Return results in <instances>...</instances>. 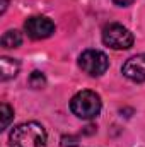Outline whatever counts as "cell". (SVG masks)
Segmentation results:
<instances>
[{
	"instance_id": "obj_1",
	"label": "cell",
	"mask_w": 145,
	"mask_h": 147,
	"mask_svg": "<svg viewBox=\"0 0 145 147\" xmlns=\"http://www.w3.org/2000/svg\"><path fill=\"white\" fill-rule=\"evenodd\" d=\"M10 147H46L48 137L43 125L36 121H28L17 125L9 137Z\"/></svg>"
},
{
	"instance_id": "obj_2",
	"label": "cell",
	"mask_w": 145,
	"mask_h": 147,
	"mask_svg": "<svg viewBox=\"0 0 145 147\" xmlns=\"http://www.w3.org/2000/svg\"><path fill=\"white\" fill-rule=\"evenodd\" d=\"M101 98L94 91H80L77 92L70 101V110L77 118L82 120H92L101 111Z\"/></svg>"
},
{
	"instance_id": "obj_3",
	"label": "cell",
	"mask_w": 145,
	"mask_h": 147,
	"mask_svg": "<svg viewBox=\"0 0 145 147\" xmlns=\"http://www.w3.org/2000/svg\"><path fill=\"white\" fill-rule=\"evenodd\" d=\"M133 41L135 38L132 34V31L121 24L113 22V24L104 26L103 29V43L113 50H128L133 46Z\"/></svg>"
},
{
	"instance_id": "obj_4",
	"label": "cell",
	"mask_w": 145,
	"mask_h": 147,
	"mask_svg": "<svg viewBox=\"0 0 145 147\" xmlns=\"http://www.w3.org/2000/svg\"><path fill=\"white\" fill-rule=\"evenodd\" d=\"M79 67L85 74L92 75V77H99V75H103L108 70L109 60L108 57L99 50H85L79 57Z\"/></svg>"
},
{
	"instance_id": "obj_5",
	"label": "cell",
	"mask_w": 145,
	"mask_h": 147,
	"mask_svg": "<svg viewBox=\"0 0 145 147\" xmlns=\"http://www.w3.org/2000/svg\"><path fill=\"white\" fill-rule=\"evenodd\" d=\"M24 31L31 39H46L55 33V24L44 16H33L24 22Z\"/></svg>"
},
{
	"instance_id": "obj_6",
	"label": "cell",
	"mask_w": 145,
	"mask_h": 147,
	"mask_svg": "<svg viewBox=\"0 0 145 147\" xmlns=\"http://www.w3.org/2000/svg\"><path fill=\"white\" fill-rule=\"evenodd\" d=\"M123 75L133 82H145V53L128 58L123 65Z\"/></svg>"
},
{
	"instance_id": "obj_7",
	"label": "cell",
	"mask_w": 145,
	"mask_h": 147,
	"mask_svg": "<svg viewBox=\"0 0 145 147\" xmlns=\"http://www.w3.org/2000/svg\"><path fill=\"white\" fill-rule=\"evenodd\" d=\"M19 69H21L19 60L9 58V57H2L0 58V77H2V80L14 79L19 74Z\"/></svg>"
},
{
	"instance_id": "obj_8",
	"label": "cell",
	"mask_w": 145,
	"mask_h": 147,
	"mask_svg": "<svg viewBox=\"0 0 145 147\" xmlns=\"http://www.w3.org/2000/svg\"><path fill=\"white\" fill-rule=\"evenodd\" d=\"M22 45V34L17 29H9L2 36V46L3 48H17Z\"/></svg>"
},
{
	"instance_id": "obj_9",
	"label": "cell",
	"mask_w": 145,
	"mask_h": 147,
	"mask_svg": "<svg viewBox=\"0 0 145 147\" xmlns=\"http://www.w3.org/2000/svg\"><path fill=\"white\" fill-rule=\"evenodd\" d=\"M0 116H2V128L0 130H5L10 125V121L14 120V110L7 103H2V106H0Z\"/></svg>"
},
{
	"instance_id": "obj_10",
	"label": "cell",
	"mask_w": 145,
	"mask_h": 147,
	"mask_svg": "<svg viewBox=\"0 0 145 147\" xmlns=\"http://www.w3.org/2000/svg\"><path fill=\"white\" fill-rule=\"evenodd\" d=\"M29 86L33 89H43L46 86V77L43 75V72L39 70H34V72L29 75Z\"/></svg>"
},
{
	"instance_id": "obj_11",
	"label": "cell",
	"mask_w": 145,
	"mask_h": 147,
	"mask_svg": "<svg viewBox=\"0 0 145 147\" xmlns=\"http://www.w3.org/2000/svg\"><path fill=\"white\" fill-rule=\"evenodd\" d=\"M60 146L62 147H79V137H75V135H63L60 139Z\"/></svg>"
},
{
	"instance_id": "obj_12",
	"label": "cell",
	"mask_w": 145,
	"mask_h": 147,
	"mask_svg": "<svg viewBox=\"0 0 145 147\" xmlns=\"http://www.w3.org/2000/svg\"><path fill=\"white\" fill-rule=\"evenodd\" d=\"M116 5H119V7H128V5H132L135 0H113Z\"/></svg>"
},
{
	"instance_id": "obj_13",
	"label": "cell",
	"mask_w": 145,
	"mask_h": 147,
	"mask_svg": "<svg viewBox=\"0 0 145 147\" xmlns=\"http://www.w3.org/2000/svg\"><path fill=\"white\" fill-rule=\"evenodd\" d=\"M7 5H9V0H2V9H0V12H2V14L7 10Z\"/></svg>"
}]
</instances>
